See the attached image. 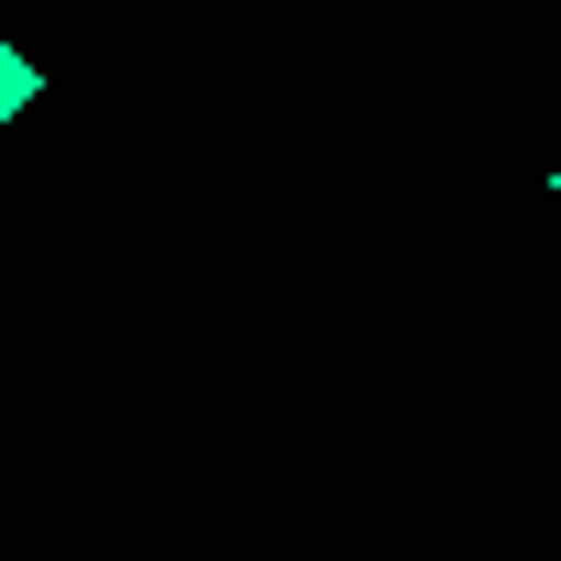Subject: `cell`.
<instances>
[{"label": "cell", "instance_id": "6da1fadb", "mask_svg": "<svg viewBox=\"0 0 561 561\" xmlns=\"http://www.w3.org/2000/svg\"><path fill=\"white\" fill-rule=\"evenodd\" d=\"M23 100H34V67H23V56H0V122H12Z\"/></svg>", "mask_w": 561, "mask_h": 561}]
</instances>
